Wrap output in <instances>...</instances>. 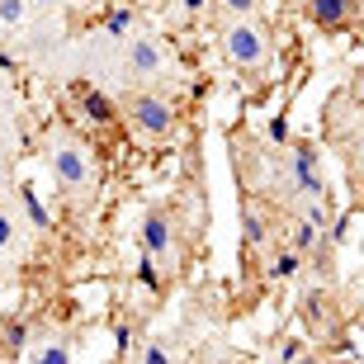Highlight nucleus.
I'll list each match as a JSON object with an SVG mask.
<instances>
[{
    "mask_svg": "<svg viewBox=\"0 0 364 364\" xmlns=\"http://www.w3.org/2000/svg\"><path fill=\"white\" fill-rule=\"evenodd\" d=\"M270 28L260 19H228V28H223V57L242 71H260L270 62Z\"/></svg>",
    "mask_w": 364,
    "mask_h": 364,
    "instance_id": "f257e3e1",
    "label": "nucleus"
},
{
    "mask_svg": "<svg viewBox=\"0 0 364 364\" xmlns=\"http://www.w3.org/2000/svg\"><path fill=\"white\" fill-rule=\"evenodd\" d=\"M53 176H57V185L67 189L71 199H90V189H95L90 147L76 142V137H57L53 142Z\"/></svg>",
    "mask_w": 364,
    "mask_h": 364,
    "instance_id": "f03ea898",
    "label": "nucleus"
},
{
    "mask_svg": "<svg viewBox=\"0 0 364 364\" xmlns=\"http://www.w3.org/2000/svg\"><path fill=\"white\" fill-rule=\"evenodd\" d=\"M298 317L308 326V336L317 346H341V312H336V298L326 294V289H308V294L298 298Z\"/></svg>",
    "mask_w": 364,
    "mask_h": 364,
    "instance_id": "7ed1b4c3",
    "label": "nucleus"
},
{
    "mask_svg": "<svg viewBox=\"0 0 364 364\" xmlns=\"http://www.w3.org/2000/svg\"><path fill=\"white\" fill-rule=\"evenodd\" d=\"M128 123H133L142 137L161 142V137L176 133V105L161 100V95H133V100H128Z\"/></svg>",
    "mask_w": 364,
    "mask_h": 364,
    "instance_id": "20e7f679",
    "label": "nucleus"
},
{
    "mask_svg": "<svg viewBox=\"0 0 364 364\" xmlns=\"http://www.w3.org/2000/svg\"><path fill=\"white\" fill-rule=\"evenodd\" d=\"M142 251H147L161 270H176L180 246H176V223H171L166 213H147L142 218Z\"/></svg>",
    "mask_w": 364,
    "mask_h": 364,
    "instance_id": "39448f33",
    "label": "nucleus"
},
{
    "mask_svg": "<svg viewBox=\"0 0 364 364\" xmlns=\"http://www.w3.org/2000/svg\"><path fill=\"white\" fill-rule=\"evenodd\" d=\"M289 180H294V189L303 194V199H322V194H326L322 161H317L312 142H298V147H289Z\"/></svg>",
    "mask_w": 364,
    "mask_h": 364,
    "instance_id": "423d86ee",
    "label": "nucleus"
},
{
    "mask_svg": "<svg viewBox=\"0 0 364 364\" xmlns=\"http://www.w3.org/2000/svg\"><path fill=\"white\" fill-rule=\"evenodd\" d=\"M303 14L317 28H346L360 14V0H303Z\"/></svg>",
    "mask_w": 364,
    "mask_h": 364,
    "instance_id": "0eeeda50",
    "label": "nucleus"
},
{
    "mask_svg": "<svg viewBox=\"0 0 364 364\" xmlns=\"http://www.w3.org/2000/svg\"><path fill=\"white\" fill-rule=\"evenodd\" d=\"M161 48H156V43L151 38H133L128 43V67L137 71V76H161Z\"/></svg>",
    "mask_w": 364,
    "mask_h": 364,
    "instance_id": "6e6552de",
    "label": "nucleus"
},
{
    "mask_svg": "<svg viewBox=\"0 0 364 364\" xmlns=\"http://www.w3.org/2000/svg\"><path fill=\"white\" fill-rule=\"evenodd\" d=\"M76 100H81V109H85V119H90V123H114V105H109L95 85H81Z\"/></svg>",
    "mask_w": 364,
    "mask_h": 364,
    "instance_id": "1a4fd4ad",
    "label": "nucleus"
},
{
    "mask_svg": "<svg viewBox=\"0 0 364 364\" xmlns=\"http://www.w3.org/2000/svg\"><path fill=\"white\" fill-rule=\"evenodd\" d=\"M303 260H308V256H298L294 246L274 251V256H270V279H298V274H303Z\"/></svg>",
    "mask_w": 364,
    "mask_h": 364,
    "instance_id": "9d476101",
    "label": "nucleus"
},
{
    "mask_svg": "<svg viewBox=\"0 0 364 364\" xmlns=\"http://www.w3.org/2000/svg\"><path fill=\"white\" fill-rule=\"evenodd\" d=\"M242 237H246V246H265L270 242V223H265V213H260L256 203L242 213Z\"/></svg>",
    "mask_w": 364,
    "mask_h": 364,
    "instance_id": "9b49d317",
    "label": "nucleus"
},
{
    "mask_svg": "<svg viewBox=\"0 0 364 364\" xmlns=\"http://www.w3.org/2000/svg\"><path fill=\"white\" fill-rule=\"evenodd\" d=\"M317 237H322V228H312V223H303V218H294V232H289V246H294L298 256H308L312 246H317Z\"/></svg>",
    "mask_w": 364,
    "mask_h": 364,
    "instance_id": "f8f14e48",
    "label": "nucleus"
},
{
    "mask_svg": "<svg viewBox=\"0 0 364 364\" xmlns=\"http://www.w3.org/2000/svg\"><path fill=\"white\" fill-rule=\"evenodd\" d=\"M260 5H265V0H218V10L228 14V19H256Z\"/></svg>",
    "mask_w": 364,
    "mask_h": 364,
    "instance_id": "ddd939ff",
    "label": "nucleus"
},
{
    "mask_svg": "<svg viewBox=\"0 0 364 364\" xmlns=\"http://www.w3.org/2000/svg\"><path fill=\"white\" fill-rule=\"evenodd\" d=\"M105 28L109 33H128V28H133V10H128V5H114V10L105 14Z\"/></svg>",
    "mask_w": 364,
    "mask_h": 364,
    "instance_id": "4468645a",
    "label": "nucleus"
},
{
    "mask_svg": "<svg viewBox=\"0 0 364 364\" xmlns=\"http://www.w3.org/2000/svg\"><path fill=\"white\" fill-rule=\"evenodd\" d=\"M24 10H28V0H0V24L5 28L24 24Z\"/></svg>",
    "mask_w": 364,
    "mask_h": 364,
    "instance_id": "2eb2a0df",
    "label": "nucleus"
},
{
    "mask_svg": "<svg viewBox=\"0 0 364 364\" xmlns=\"http://www.w3.org/2000/svg\"><path fill=\"white\" fill-rule=\"evenodd\" d=\"M142 364H176V355H171L166 341H147L142 346Z\"/></svg>",
    "mask_w": 364,
    "mask_h": 364,
    "instance_id": "dca6fc26",
    "label": "nucleus"
},
{
    "mask_svg": "<svg viewBox=\"0 0 364 364\" xmlns=\"http://www.w3.org/2000/svg\"><path fill=\"white\" fill-rule=\"evenodd\" d=\"M33 364H71V355H67L62 341H53V346H43V350L33 355Z\"/></svg>",
    "mask_w": 364,
    "mask_h": 364,
    "instance_id": "f3484780",
    "label": "nucleus"
},
{
    "mask_svg": "<svg viewBox=\"0 0 364 364\" xmlns=\"http://www.w3.org/2000/svg\"><path fill=\"white\" fill-rule=\"evenodd\" d=\"M137 279L147 284V289H161V270H156V260L142 251V260H137Z\"/></svg>",
    "mask_w": 364,
    "mask_h": 364,
    "instance_id": "a211bd4d",
    "label": "nucleus"
},
{
    "mask_svg": "<svg viewBox=\"0 0 364 364\" xmlns=\"http://www.w3.org/2000/svg\"><path fill=\"white\" fill-rule=\"evenodd\" d=\"M346 161H350L355 171H360V176H364V123H360V128H355V137H350V151H346Z\"/></svg>",
    "mask_w": 364,
    "mask_h": 364,
    "instance_id": "6ab92c4d",
    "label": "nucleus"
},
{
    "mask_svg": "<svg viewBox=\"0 0 364 364\" xmlns=\"http://www.w3.org/2000/svg\"><path fill=\"white\" fill-rule=\"evenodd\" d=\"M24 208H28V218H33V228H48V208L38 203V194H33V189H24Z\"/></svg>",
    "mask_w": 364,
    "mask_h": 364,
    "instance_id": "aec40b11",
    "label": "nucleus"
},
{
    "mask_svg": "<svg viewBox=\"0 0 364 364\" xmlns=\"http://www.w3.org/2000/svg\"><path fill=\"white\" fill-rule=\"evenodd\" d=\"M270 142H274V147L289 142V119H284V114H274V119H270Z\"/></svg>",
    "mask_w": 364,
    "mask_h": 364,
    "instance_id": "412c9836",
    "label": "nucleus"
},
{
    "mask_svg": "<svg viewBox=\"0 0 364 364\" xmlns=\"http://www.w3.org/2000/svg\"><path fill=\"white\" fill-rule=\"evenodd\" d=\"M5 346H10V350H24V322L5 326Z\"/></svg>",
    "mask_w": 364,
    "mask_h": 364,
    "instance_id": "4be33fe9",
    "label": "nucleus"
},
{
    "mask_svg": "<svg viewBox=\"0 0 364 364\" xmlns=\"http://www.w3.org/2000/svg\"><path fill=\"white\" fill-rule=\"evenodd\" d=\"M303 350H308V346H303V341H284L279 360H284V364H298V360H303Z\"/></svg>",
    "mask_w": 364,
    "mask_h": 364,
    "instance_id": "5701e85b",
    "label": "nucleus"
},
{
    "mask_svg": "<svg viewBox=\"0 0 364 364\" xmlns=\"http://www.w3.org/2000/svg\"><path fill=\"white\" fill-rule=\"evenodd\" d=\"M10 246H14V223L0 213V251H10Z\"/></svg>",
    "mask_w": 364,
    "mask_h": 364,
    "instance_id": "b1692460",
    "label": "nucleus"
},
{
    "mask_svg": "<svg viewBox=\"0 0 364 364\" xmlns=\"http://www.w3.org/2000/svg\"><path fill=\"white\" fill-rule=\"evenodd\" d=\"M208 5H213V0H176V10H180V14H203Z\"/></svg>",
    "mask_w": 364,
    "mask_h": 364,
    "instance_id": "393cba45",
    "label": "nucleus"
},
{
    "mask_svg": "<svg viewBox=\"0 0 364 364\" xmlns=\"http://www.w3.org/2000/svg\"><path fill=\"white\" fill-rule=\"evenodd\" d=\"M355 95H360V100H364V71H360V76H355Z\"/></svg>",
    "mask_w": 364,
    "mask_h": 364,
    "instance_id": "a878e982",
    "label": "nucleus"
},
{
    "mask_svg": "<svg viewBox=\"0 0 364 364\" xmlns=\"http://www.w3.org/2000/svg\"><path fill=\"white\" fill-rule=\"evenodd\" d=\"M298 364H322V360H317V355H303V360H298Z\"/></svg>",
    "mask_w": 364,
    "mask_h": 364,
    "instance_id": "bb28decb",
    "label": "nucleus"
},
{
    "mask_svg": "<svg viewBox=\"0 0 364 364\" xmlns=\"http://www.w3.org/2000/svg\"><path fill=\"white\" fill-rule=\"evenodd\" d=\"M28 5H57V0H28Z\"/></svg>",
    "mask_w": 364,
    "mask_h": 364,
    "instance_id": "cd10ccee",
    "label": "nucleus"
},
{
    "mask_svg": "<svg viewBox=\"0 0 364 364\" xmlns=\"http://www.w3.org/2000/svg\"><path fill=\"white\" fill-rule=\"evenodd\" d=\"M360 5H364V0H360Z\"/></svg>",
    "mask_w": 364,
    "mask_h": 364,
    "instance_id": "c85d7f7f",
    "label": "nucleus"
}]
</instances>
